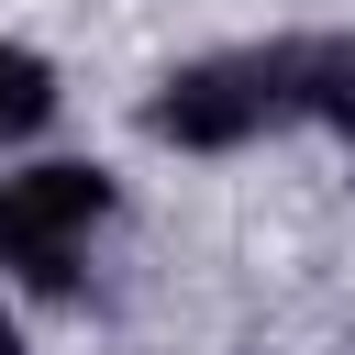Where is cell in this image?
I'll return each mask as SVG.
<instances>
[{
    "label": "cell",
    "instance_id": "obj_1",
    "mask_svg": "<svg viewBox=\"0 0 355 355\" xmlns=\"http://www.w3.org/2000/svg\"><path fill=\"white\" fill-rule=\"evenodd\" d=\"M288 122L355 133V44H344V33L233 44V55L178 67V78L144 100V133H155V144H189V155H233V144L288 133Z\"/></svg>",
    "mask_w": 355,
    "mask_h": 355
},
{
    "label": "cell",
    "instance_id": "obj_2",
    "mask_svg": "<svg viewBox=\"0 0 355 355\" xmlns=\"http://www.w3.org/2000/svg\"><path fill=\"white\" fill-rule=\"evenodd\" d=\"M100 222H111V178L78 166V155H44V166L0 178V266L33 277V288H78Z\"/></svg>",
    "mask_w": 355,
    "mask_h": 355
},
{
    "label": "cell",
    "instance_id": "obj_3",
    "mask_svg": "<svg viewBox=\"0 0 355 355\" xmlns=\"http://www.w3.org/2000/svg\"><path fill=\"white\" fill-rule=\"evenodd\" d=\"M44 122H55V67L22 55V44H0V144H22Z\"/></svg>",
    "mask_w": 355,
    "mask_h": 355
},
{
    "label": "cell",
    "instance_id": "obj_4",
    "mask_svg": "<svg viewBox=\"0 0 355 355\" xmlns=\"http://www.w3.org/2000/svg\"><path fill=\"white\" fill-rule=\"evenodd\" d=\"M0 355H22V322H11V311H0Z\"/></svg>",
    "mask_w": 355,
    "mask_h": 355
}]
</instances>
